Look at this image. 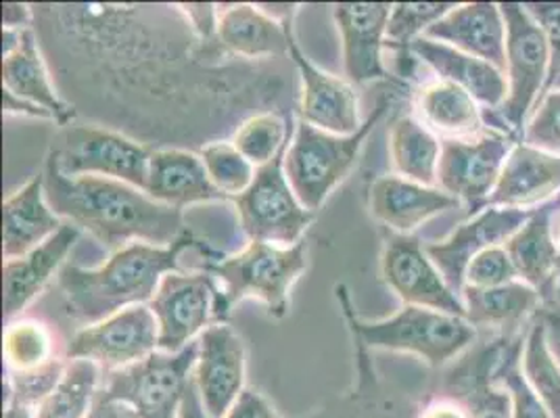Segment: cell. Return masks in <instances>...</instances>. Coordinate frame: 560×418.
I'll return each mask as SVG.
<instances>
[{
  "label": "cell",
  "instance_id": "6da1fadb",
  "mask_svg": "<svg viewBox=\"0 0 560 418\" xmlns=\"http://www.w3.org/2000/svg\"><path fill=\"white\" fill-rule=\"evenodd\" d=\"M34 34L78 119L153 149L199 153L243 121L300 103L289 59L247 61L203 38L180 4H32Z\"/></svg>",
  "mask_w": 560,
  "mask_h": 418
},
{
  "label": "cell",
  "instance_id": "7a4b0ae2",
  "mask_svg": "<svg viewBox=\"0 0 560 418\" xmlns=\"http://www.w3.org/2000/svg\"><path fill=\"white\" fill-rule=\"evenodd\" d=\"M43 176L50 209L112 254L132 243L170 247L188 231L183 209L164 206L137 186L101 176L70 178L50 160Z\"/></svg>",
  "mask_w": 560,
  "mask_h": 418
},
{
  "label": "cell",
  "instance_id": "3957f363",
  "mask_svg": "<svg viewBox=\"0 0 560 418\" xmlns=\"http://www.w3.org/2000/svg\"><path fill=\"white\" fill-rule=\"evenodd\" d=\"M185 249H197L201 259L213 252L206 241L187 231L170 247L132 243L98 268L63 266L57 285L71 318L91 326L132 305H147L165 275L180 270L178 259Z\"/></svg>",
  "mask_w": 560,
  "mask_h": 418
},
{
  "label": "cell",
  "instance_id": "277c9868",
  "mask_svg": "<svg viewBox=\"0 0 560 418\" xmlns=\"http://www.w3.org/2000/svg\"><path fill=\"white\" fill-rule=\"evenodd\" d=\"M332 293L348 330L366 348L417 356L433 371L454 364L479 339L467 318L419 305H404L394 316L369 323L355 312L348 285H335Z\"/></svg>",
  "mask_w": 560,
  "mask_h": 418
},
{
  "label": "cell",
  "instance_id": "5b68a950",
  "mask_svg": "<svg viewBox=\"0 0 560 418\" xmlns=\"http://www.w3.org/2000/svg\"><path fill=\"white\" fill-rule=\"evenodd\" d=\"M203 270L220 285L218 323H226L234 305L249 298L264 303L270 318L282 321L291 307V289L307 270V243L279 247L249 241L233 256L213 252L203 259Z\"/></svg>",
  "mask_w": 560,
  "mask_h": 418
},
{
  "label": "cell",
  "instance_id": "8992f818",
  "mask_svg": "<svg viewBox=\"0 0 560 418\" xmlns=\"http://www.w3.org/2000/svg\"><path fill=\"white\" fill-rule=\"evenodd\" d=\"M396 93L383 94L358 132L341 137L320 130L304 119L295 121L293 139L284 153V174L295 197L307 211H318L328 195L350 176L360 151L366 144L381 117L394 103Z\"/></svg>",
  "mask_w": 560,
  "mask_h": 418
},
{
  "label": "cell",
  "instance_id": "52a82bcc",
  "mask_svg": "<svg viewBox=\"0 0 560 418\" xmlns=\"http://www.w3.org/2000/svg\"><path fill=\"white\" fill-rule=\"evenodd\" d=\"M500 11L506 24L504 76L509 93L500 109H483V116L488 128L521 140L529 117L548 91L550 50L525 2H500Z\"/></svg>",
  "mask_w": 560,
  "mask_h": 418
},
{
  "label": "cell",
  "instance_id": "ba28073f",
  "mask_svg": "<svg viewBox=\"0 0 560 418\" xmlns=\"http://www.w3.org/2000/svg\"><path fill=\"white\" fill-rule=\"evenodd\" d=\"M149 158V147L116 130L80 119L59 128L47 155V160L70 178H114L137 186L140 190H144L147 185Z\"/></svg>",
  "mask_w": 560,
  "mask_h": 418
},
{
  "label": "cell",
  "instance_id": "9c48e42d",
  "mask_svg": "<svg viewBox=\"0 0 560 418\" xmlns=\"http://www.w3.org/2000/svg\"><path fill=\"white\" fill-rule=\"evenodd\" d=\"M197 358L199 339L176 353L158 349L126 369L107 372L101 392L128 404L139 418H178Z\"/></svg>",
  "mask_w": 560,
  "mask_h": 418
},
{
  "label": "cell",
  "instance_id": "30bf717a",
  "mask_svg": "<svg viewBox=\"0 0 560 418\" xmlns=\"http://www.w3.org/2000/svg\"><path fill=\"white\" fill-rule=\"evenodd\" d=\"M4 397L36 408L57 387L68 369V341L36 318H15L2 335Z\"/></svg>",
  "mask_w": 560,
  "mask_h": 418
},
{
  "label": "cell",
  "instance_id": "8fae6325",
  "mask_svg": "<svg viewBox=\"0 0 560 418\" xmlns=\"http://www.w3.org/2000/svg\"><path fill=\"white\" fill-rule=\"evenodd\" d=\"M284 153L256 170L252 186L234 197L241 231L249 241L293 247L304 241V234L316 213L307 211L295 197L284 174Z\"/></svg>",
  "mask_w": 560,
  "mask_h": 418
},
{
  "label": "cell",
  "instance_id": "7c38bea8",
  "mask_svg": "<svg viewBox=\"0 0 560 418\" xmlns=\"http://www.w3.org/2000/svg\"><path fill=\"white\" fill-rule=\"evenodd\" d=\"M514 142L518 140L493 128L472 139L442 140L438 186L465 206L467 218L488 208Z\"/></svg>",
  "mask_w": 560,
  "mask_h": 418
},
{
  "label": "cell",
  "instance_id": "4fadbf2b",
  "mask_svg": "<svg viewBox=\"0 0 560 418\" xmlns=\"http://www.w3.org/2000/svg\"><path fill=\"white\" fill-rule=\"evenodd\" d=\"M220 285L206 270L165 275L147 303L160 326V351L176 353L218 325Z\"/></svg>",
  "mask_w": 560,
  "mask_h": 418
},
{
  "label": "cell",
  "instance_id": "5bb4252c",
  "mask_svg": "<svg viewBox=\"0 0 560 418\" xmlns=\"http://www.w3.org/2000/svg\"><path fill=\"white\" fill-rule=\"evenodd\" d=\"M381 277L404 305H419L463 318L467 316L463 298L447 285L417 234L387 233L383 236Z\"/></svg>",
  "mask_w": 560,
  "mask_h": 418
},
{
  "label": "cell",
  "instance_id": "9a60e30c",
  "mask_svg": "<svg viewBox=\"0 0 560 418\" xmlns=\"http://www.w3.org/2000/svg\"><path fill=\"white\" fill-rule=\"evenodd\" d=\"M160 349V326L149 305H132L112 318L82 326L68 341V358L93 360L101 371L114 372Z\"/></svg>",
  "mask_w": 560,
  "mask_h": 418
},
{
  "label": "cell",
  "instance_id": "2e32d148",
  "mask_svg": "<svg viewBox=\"0 0 560 418\" xmlns=\"http://www.w3.org/2000/svg\"><path fill=\"white\" fill-rule=\"evenodd\" d=\"M355 381L348 392L328 397L323 406L293 418H417L422 392L383 376L374 364L373 349L350 333Z\"/></svg>",
  "mask_w": 560,
  "mask_h": 418
},
{
  "label": "cell",
  "instance_id": "e0dca14e",
  "mask_svg": "<svg viewBox=\"0 0 560 418\" xmlns=\"http://www.w3.org/2000/svg\"><path fill=\"white\" fill-rule=\"evenodd\" d=\"M532 211L534 209H481L444 241L424 243V249L444 275L447 285L460 295L465 287V272L472 257L491 247L506 245V241L529 220Z\"/></svg>",
  "mask_w": 560,
  "mask_h": 418
},
{
  "label": "cell",
  "instance_id": "ac0fdd59",
  "mask_svg": "<svg viewBox=\"0 0 560 418\" xmlns=\"http://www.w3.org/2000/svg\"><path fill=\"white\" fill-rule=\"evenodd\" d=\"M389 2H339L332 4V20L341 34L343 70L351 84L397 82L383 63Z\"/></svg>",
  "mask_w": 560,
  "mask_h": 418
},
{
  "label": "cell",
  "instance_id": "d6986e66",
  "mask_svg": "<svg viewBox=\"0 0 560 418\" xmlns=\"http://www.w3.org/2000/svg\"><path fill=\"white\" fill-rule=\"evenodd\" d=\"M247 349L226 323L211 325L199 337V358L192 371L195 387L211 418H224L245 390Z\"/></svg>",
  "mask_w": 560,
  "mask_h": 418
},
{
  "label": "cell",
  "instance_id": "ffe728a7",
  "mask_svg": "<svg viewBox=\"0 0 560 418\" xmlns=\"http://www.w3.org/2000/svg\"><path fill=\"white\" fill-rule=\"evenodd\" d=\"M289 57L300 76L298 114L307 124L332 135L348 137L360 130V105L353 84L314 66L298 45L291 40Z\"/></svg>",
  "mask_w": 560,
  "mask_h": 418
},
{
  "label": "cell",
  "instance_id": "44dd1931",
  "mask_svg": "<svg viewBox=\"0 0 560 418\" xmlns=\"http://www.w3.org/2000/svg\"><path fill=\"white\" fill-rule=\"evenodd\" d=\"M298 9L295 4L293 11L277 20L259 4H218V43L234 57L247 61L289 59Z\"/></svg>",
  "mask_w": 560,
  "mask_h": 418
},
{
  "label": "cell",
  "instance_id": "7402d4cb",
  "mask_svg": "<svg viewBox=\"0 0 560 418\" xmlns=\"http://www.w3.org/2000/svg\"><path fill=\"white\" fill-rule=\"evenodd\" d=\"M560 195L532 211L529 220L506 241V252L513 259L518 280L534 287L550 305L560 277L559 227Z\"/></svg>",
  "mask_w": 560,
  "mask_h": 418
},
{
  "label": "cell",
  "instance_id": "603a6c76",
  "mask_svg": "<svg viewBox=\"0 0 560 418\" xmlns=\"http://www.w3.org/2000/svg\"><path fill=\"white\" fill-rule=\"evenodd\" d=\"M424 38L442 43L506 71V24L498 2L456 4Z\"/></svg>",
  "mask_w": 560,
  "mask_h": 418
},
{
  "label": "cell",
  "instance_id": "cb8c5ba5",
  "mask_svg": "<svg viewBox=\"0 0 560 418\" xmlns=\"http://www.w3.org/2000/svg\"><path fill=\"white\" fill-rule=\"evenodd\" d=\"M463 208L440 186H424L401 176H378L369 186V209L389 233L415 234L431 218Z\"/></svg>",
  "mask_w": 560,
  "mask_h": 418
},
{
  "label": "cell",
  "instance_id": "d4e9b609",
  "mask_svg": "<svg viewBox=\"0 0 560 418\" xmlns=\"http://www.w3.org/2000/svg\"><path fill=\"white\" fill-rule=\"evenodd\" d=\"M560 195V155L514 142L488 208L536 209Z\"/></svg>",
  "mask_w": 560,
  "mask_h": 418
},
{
  "label": "cell",
  "instance_id": "484cf974",
  "mask_svg": "<svg viewBox=\"0 0 560 418\" xmlns=\"http://www.w3.org/2000/svg\"><path fill=\"white\" fill-rule=\"evenodd\" d=\"M82 231L73 224H63L57 233L27 256L4 262L2 266V303L4 321H15L30 303L34 302L48 280L57 272L80 241Z\"/></svg>",
  "mask_w": 560,
  "mask_h": 418
},
{
  "label": "cell",
  "instance_id": "4316f807",
  "mask_svg": "<svg viewBox=\"0 0 560 418\" xmlns=\"http://www.w3.org/2000/svg\"><path fill=\"white\" fill-rule=\"evenodd\" d=\"M144 193L164 206L183 211L197 204L229 201V197L211 183L201 155L187 149L151 151Z\"/></svg>",
  "mask_w": 560,
  "mask_h": 418
},
{
  "label": "cell",
  "instance_id": "83f0119b",
  "mask_svg": "<svg viewBox=\"0 0 560 418\" xmlns=\"http://www.w3.org/2000/svg\"><path fill=\"white\" fill-rule=\"evenodd\" d=\"M2 91L45 109L59 128L78 121L75 109L52 82L34 30H24L15 50L2 55Z\"/></svg>",
  "mask_w": 560,
  "mask_h": 418
},
{
  "label": "cell",
  "instance_id": "f1b7e54d",
  "mask_svg": "<svg viewBox=\"0 0 560 418\" xmlns=\"http://www.w3.org/2000/svg\"><path fill=\"white\" fill-rule=\"evenodd\" d=\"M410 55L440 80H447L467 91L486 112H495L502 107L509 93L504 71L424 36L410 45Z\"/></svg>",
  "mask_w": 560,
  "mask_h": 418
},
{
  "label": "cell",
  "instance_id": "f546056e",
  "mask_svg": "<svg viewBox=\"0 0 560 418\" xmlns=\"http://www.w3.org/2000/svg\"><path fill=\"white\" fill-rule=\"evenodd\" d=\"M63 227L45 195V176L38 174L2 204V256L4 262L24 257L40 247Z\"/></svg>",
  "mask_w": 560,
  "mask_h": 418
},
{
  "label": "cell",
  "instance_id": "4dcf8cb0",
  "mask_svg": "<svg viewBox=\"0 0 560 418\" xmlns=\"http://www.w3.org/2000/svg\"><path fill=\"white\" fill-rule=\"evenodd\" d=\"M412 116L438 139H472L488 130L483 107L447 80H429L412 93Z\"/></svg>",
  "mask_w": 560,
  "mask_h": 418
},
{
  "label": "cell",
  "instance_id": "1f68e13d",
  "mask_svg": "<svg viewBox=\"0 0 560 418\" xmlns=\"http://www.w3.org/2000/svg\"><path fill=\"white\" fill-rule=\"evenodd\" d=\"M460 298L468 323L477 330H491L493 335H516L521 326L532 325L544 310L541 295L523 280L493 289L465 287Z\"/></svg>",
  "mask_w": 560,
  "mask_h": 418
},
{
  "label": "cell",
  "instance_id": "d6a6232c",
  "mask_svg": "<svg viewBox=\"0 0 560 418\" xmlns=\"http://www.w3.org/2000/svg\"><path fill=\"white\" fill-rule=\"evenodd\" d=\"M389 155L397 176L424 186H438L442 139L415 116L397 117L389 130Z\"/></svg>",
  "mask_w": 560,
  "mask_h": 418
},
{
  "label": "cell",
  "instance_id": "836d02e7",
  "mask_svg": "<svg viewBox=\"0 0 560 418\" xmlns=\"http://www.w3.org/2000/svg\"><path fill=\"white\" fill-rule=\"evenodd\" d=\"M521 369L552 418H560V360L550 339V321L541 310L525 328Z\"/></svg>",
  "mask_w": 560,
  "mask_h": 418
},
{
  "label": "cell",
  "instance_id": "e575fe53",
  "mask_svg": "<svg viewBox=\"0 0 560 418\" xmlns=\"http://www.w3.org/2000/svg\"><path fill=\"white\" fill-rule=\"evenodd\" d=\"M103 371L93 360L75 358L68 362L57 387L45 402L34 408L36 418H86L93 410L96 395L103 390Z\"/></svg>",
  "mask_w": 560,
  "mask_h": 418
},
{
  "label": "cell",
  "instance_id": "d590c367",
  "mask_svg": "<svg viewBox=\"0 0 560 418\" xmlns=\"http://www.w3.org/2000/svg\"><path fill=\"white\" fill-rule=\"evenodd\" d=\"M293 124V116H280L277 112L257 114L238 126L231 142L247 162L261 167L289 147L295 130Z\"/></svg>",
  "mask_w": 560,
  "mask_h": 418
},
{
  "label": "cell",
  "instance_id": "8d00e7d4",
  "mask_svg": "<svg viewBox=\"0 0 560 418\" xmlns=\"http://www.w3.org/2000/svg\"><path fill=\"white\" fill-rule=\"evenodd\" d=\"M523 335H513L504 339V346L500 349V356L493 364L491 379L495 385H500L506 394L511 395L513 418H552L536 392L532 390V385L527 383L521 369Z\"/></svg>",
  "mask_w": 560,
  "mask_h": 418
},
{
  "label": "cell",
  "instance_id": "74e56055",
  "mask_svg": "<svg viewBox=\"0 0 560 418\" xmlns=\"http://www.w3.org/2000/svg\"><path fill=\"white\" fill-rule=\"evenodd\" d=\"M454 7V2H396L387 22L385 47L397 50L401 66H406L404 57H412L410 45L422 38L431 25L444 20Z\"/></svg>",
  "mask_w": 560,
  "mask_h": 418
},
{
  "label": "cell",
  "instance_id": "f35d334b",
  "mask_svg": "<svg viewBox=\"0 0 560 418\" xmlns=\"http://www.w3.org/2000/svg\"><path fill=\"white\" fill-rule=\"evenodd\" d=\"M199 155L208 167L211 183L229 197V201L243 195L256 178V165L247 162L231 140L211 142L199 151Z\"/></svg>",
  "mask_w": 560,
  "mask_h": 418
},
{
  "label": "cell",
  "instance_id": "ab89813d",
  "mask_svg": "<svg viewBox=\"0 0 560 418\" xmlns=\"http://www.w3.org/2000/svg\"><path fill=\"white\" fill-rule=\"evenodd\" d=\"M521 140L560 155V91H548L541 96Z\"/></svg>",
  "mask_w": 560,
  "mask_h": 418
},
{
  "label": "cell",
  "instance_id": "60d3db41",
  "mask_svg": "<svg viewBox=\"0 0 560 418\" xmlns=\"http://www.w3.org/2000/svg\"><path fill=\"white\" fill-rule=\"evenodd\" d=\"M514 280H518V275L504 245L491 247L481 252L479 256L472 257L465 272V287H472V289H493Z\"/></svg>",
  "mask_w": 560,
  "mask_h": 418
},
{
  "label": "cell",
  "instance_id": "b9f144b4",
  "mask_svg": "<svg viewBox=\"0 0 560 418\" xmlns=\"http://www.w3.org/2000/svg\"><path fill=\"white\" fill-rule=\"evenodd\" d=\"M417 418H472L465 395L460 394L440 371L435 387H429L420 397Z\"/></svg>",
  "mask_w": 560,
  "mask_h": 418
},
{
  "label": "cell",
  "instance_id": "7bdbcfd3",
  "mask_svg": "<svg viewBox=\"0 0 560 418\" xmlns=\"http://www.w3.org/2000/svg\"><path fill=\"white\" fill-rule=\"evenodd\" d=\"M529 15L539 25L550 50L548 89L560 73V2H525ZM548 93V91H546Z\"/></svg>",
  "mask_w": 560,
  "mask_h": 418
},
{
  "label": "cell",
  "instance_id": "ee69618b",
  "mask_svg": "<svg viewBox=\"0 0 560 418\" xmlns=\"http://www.w3.org/2000/svg\"><path fill=\"white\" fill-rule=\"evenodd\" d=\"M224 418H280L270 399L254 387H245Z\"/></svg>",
  "mask_w": 560,
  "mask_h": 418
},
{
  "label": "cell",
  "instance_id": "f6af8a7d",
  "mask_svg": "<svg viewBox=\"0 0 560 418\" xmlns=\"http://www.w3.org/2000/svg\"><path fill=\"white\" fill-rule=\"evenodd\" d=\"M2 27H7V30H32L34 27L32 4L4 2L2 4Z\"/></svg>",
  "mask_w": 560,
  "mask_h": 418
},
{
  "label": "cell",
  "instance_id": "bcb514c9",
  "mask_svg": "<svg viewBox=\"0 0 560 418\" xmlns=\"http://www.w3.org/2000/svg\"><path fill=\"white\" fill-rule=\"evenodd\" d=\"M86 418H139L137 413L124 404V402H117V399H109L103 392H98L96 395V402H94L93 410Z\"/></svg>",
  "mask_w": 560,
  "mask_h": 418
},
{
  "label": "cell",
  "instance_id": "7dc6e473",
  "mask_svg": "<svg viewBox=\"0 0 560 418\" xmlns=\"http://www.w3.org/2000/svg\"><path fill=\"white\" fill-rule=\"evenodd\" d=\"M2 109H4V116L38 117V119L52 121V117L45 109L18 98L15 94L4 93V91H2Z\"/></svg>",
  "mask_w": 560,
  "mask_h": 418
},
{
  "label": "cell",
  "instance_id": "c3c4849f",
  "mask_svg": "<svg viewBox=\"0 0 560 418\" xmlns=\"http://www.w3.org/2000/svg\"><path fill=\"white\" fill-rule=\"evenodd\" d=\"M178 418H211L208 410L203 408V404H201V397H199V392L195 387V381H190V385H188L187 394H185V399H183L180 410H178Z\"/></svg>",
  "mask_w": 560,
  "mask_h": 418
},
{
  "label": "cell",
  "instance_id": "681fc988",
  "mask_svg": "<svg viewBox=\"0 0 560 418\" xmlns=\"http://www.w3.org/2000/svg\"><path fill=\"white\" fill-rule=\"evenodd\" d=\"M4 418H36L34 408L18 402L15 397H4Z\"/></svg>",
  "mask_w": 560,
  "mask_h": 418
},
{
  "label": "cell",
  "instance_id": "f907efd6",
  "mask_svg": "<svg viewBox=\"0 0 560 418\" xmlns=\"http://www.w3.org/2000/svg\"><path fill=\"white\" fill-rule=\"evenodd\" d=\"M548 310H559L560 312V277L559 282H557V289H555V295H552V302L550 305H546Z\"/></svg>",
  "mask_w": 560,
  "mask_h": 418
},
{
  "label": "cell",
  "instance_id": "816d5d0a",
  "mask_svg": "<svg viewBox=\"0 0 560 418\" xmlns=\"http://www.w3.org/2000/svg\"><path fill=\"white\" fill-rule=\"evenodd\" d=\"M548 91H560V73L555 78V82L550 84V89Z\"/></svg>",
  "mask_w": 560,
  "mask_h": 418
},
{
  "label": "cell",
  "instance_id": "f5cc1de1",
  "mask_svg": "<svg viewBox=\"0 0 560 418\" xmlns=\"http://www.w3.org/2000/svg\"><path fill=\"white\" fill-rule=\"evenodd\" d=\"M559 245H560V220H559Z\"/></svg>",
  "mask_w": 560,
  "mask_h": 418
}]
</instances>
